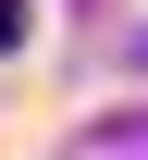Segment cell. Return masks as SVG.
Returning <instances> with one entry per match:
<instances>
[{"label": "cell", "mask_w": 148, "mask_h": 160, "mask_svg": "<svg viewBox=\"0 0 148 160\" xmlns=\"http://www.w3.org/2000/svg\"><path fill=\"white\" fill-rule=\"evenodd\" d=\"M74 160H148V111H124V123H99Z\"/></svg>", "instance_id": "6da1fadb"}, {"label": "cell", "mask_w": 148, "mask_h": 160, "mask_svg": "<svg viewBox=\"0 0 148 160\" xmlns=\"http://www.w3.org/2000/svg\"><path fill=\"white\" fill-rule=\"evenodd\" d=\"M0 49H25V0H0Z\"/></svg>", "instance_id": "7a4b0ae2"}]
</instances>
